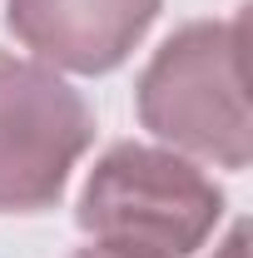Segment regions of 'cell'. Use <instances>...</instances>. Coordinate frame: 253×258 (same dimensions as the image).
I'll return each mask as SVG.
<instances>
[{
  "mask_svg": "<svg viewBox=\"0 0 253 258\" xmlns=\"http://www.w3.org/2000/svg\"><path fill=\"white\" fill-rule=\"evenodd\" d=\"M243 30V15H233L228 25H189L159 50L139 80V119L159 139L219 159L223 169H243L253 149Z\"/></svg>",
  "mask_w": 253,
  "mask_h": 258,
  "instance_id": "1",
  "label": "cell"
},
{
  "mask_svg": "<svg viewBox=\"0 0 253 258\" xmlns=\"http://www.w3.org/2000/svg\"><path fill=\"white\" fill-rule=\"evenodd\" d=\"M219 189L164 149L119 144L80 194V228L119 258H184L219 224Z\"/></svg>",
  "mask_w": 253,
  "mask_h": 258,
  "instance_id": "2",
  "label": "cell"
},
{
  "mask_svg": "<svg viewBox=\"0 0 253 258\" xmlns=\"http://www.w3.org/2000/svg\"><path fill=\"white\" fill-rule=\"evenodd\" d=\"M90 139V104L60 75L0 55V209L35 214L55 204Z\"/></svg>",
  "mask_w": 253,
  "mask_h": 258,
  "instance_id": "3",
  "label": "cell"
},
{
  "mask_svg": "<svg viewBox=\"0 0 253 258\" xmlns=\"http://www.w3.org/2000/svg\"><path fill=\"white\" fill-rule=\"evenodd\" d=\"M159 0H10V30L45 60L99 75L134 50Z\"/></svg>",
  "mask_w": 253,
  "mask_h": 258,
  "instance_id": "4",
  "label": "cell"
},
{
  "mask_svg": "<svg viewBox=\"0 0 253 258\" xmlns=\"http://www.w3.org/2000/svg\"><path fill=\"white\" fill-rule=\"evenodd\" d=\"M219 258H243V228H233V233H228V243H223Z\"/></svg>",
  "mask_w": 253,
  "mask_h": 258,
  "instance_id": "5",
  "label": "cell"
},
{
  "mask_svg": "<svg viewBox=\"0 0 253 258\" xmlns=\"http://www.w3.org/2000/svg\"><path fill=\"white\" fill-rule=\"evenodd\" d=\"M75 258H119V253H109V248H85V253H75Z\"/></svg>",
  "mask_w": 253,
  "mask_h": 258,
  "instance_id": "6",
  "label": "cell"
}]
</instances>
